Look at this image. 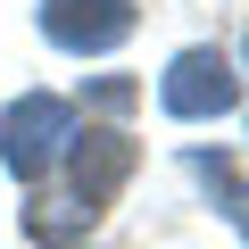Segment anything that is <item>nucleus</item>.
Here are the masks:
<instances>
[{
    "label": "nucleus",
    "mask_w": 249,
    "mask_h": 249,
    "mask_svg": "<svg viewBox=\"0 0 249 249\" xmlns=\"http://www.w3.org/2000/svg\"><path fill=\"white\" fill-rule=\"evenodd\" d=\"M67 142H75V108L50 100V91H25L9 116H0V158H9L17 183H42V175L67 158Z\"/></svg>",
    "instance_id": "obj_1"
},
{
    "label": "nucleus",
    "mask_w": 249,
    "mask_h": 249,
    "mask_svg": "<svg viewBox=\"0 0 249 249\" xmlns=\"http://www.w3.org/2000/svg\"><path fill=\"white\" fill-rule=\"evenodd\" d=\"M133 175V142L124 133H75L67 142V224H91L108 199H116V183Z\"/></svg>",
    "instance_id": "obj_2"
},
{
    "label": "nucleus",
    "mask_w": 249,
    "mask_h": 249,
    "mask_svg": "<svg viewBox=\"0 0 249 249\" xmlns=\"http://www.w3.org/2000/svg\"><path fill=\"white\" fill-rule=\"evenodd\" d=\"M158 100H166V116H224L232 100H241V75H232V58L224 50H175V67H166V83H158Z\"/></svg>",
    "instance_id": "obj_3"
},
{
    "label": "nucleus",
    "mask_w": 249,
    "mask_h": 249,
    "mask_svg": "<svg viewBox=\"0 0 249 249\" xmlns=\"http://www.w3.org/2000/svg\"><path fill=\"white\" fill-rule=\"evenodd\" d=\"M42 34L58 50H116L133 34V0H42Z\"/></svg>",
    "instance_id": "obj_4"
},
{
    "label": "nucleus",
    "mask_w": 249,
    "mask_h": 249,
    "mask_svg": "<svg viewBox=\"0 0 249 249\" xmlns=\"http://www.w3.org/2000/svg\"><path fill=\"white\" fill-rule=\"evenodd\" d=\"M191 175H199V183L216 191V208L232 216V232H249V199H241V183H232V166H224V158H208V150H191Z\"/></svg>",
    "instance_id": "obj_5"
}]
</instances>
